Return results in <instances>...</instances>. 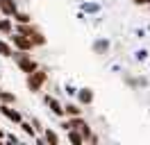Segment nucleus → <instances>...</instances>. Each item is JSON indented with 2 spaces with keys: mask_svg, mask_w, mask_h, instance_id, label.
Wrapping results in <instances>:
<instances>
[{
  "mask_svg": "<svg viewBox=\"0 0 150 145\" xmlns=\"http://www.w3.org/2000/svg\"><path fill=\"white\" fill-rule=\"evenodd\" d=\"M14 32L28 36L30 41L34 43V48H43V45H46V34L34 25V20H32V23H16V25H14Z\"/></svg>",
  "mask_w": 150,
  "mask_h": 145,
  "instance_id": "1",
  "label": "nucleus"
},
{
  "mask_svg": "<svg viewBox=\"0 0 150 145\" xmlns=\"http://www.w3.org/2000/svg\"><path fill=\"white\" fill-rule=\"evenodd\" d=\"M18 127H21V132H23L25 136H30L32 141L37 138V129L32 127V122H30V120H21V122H18Z\"/></svg>",
  "mask_w": 150,
  "mask_h": 145,
  "instance_id": "13",
  "label": "nucleus"
},
{
  "mask_svg": "<svg viewBox=\"0 0 150 145\" xmlns=\"http://www.w3.org/2000/svg\"><path fill=\"white\" fill-rule=\"evenodd\" d=\"M66 136H68V141L75 145H84V134L80 132V129H66Z\"/></svg>",
  "mask_w": 150,
  "mask_h": 145,
  "instance_id": "9",
  "label": "nucleus"
},
{
  "mask_svg": "<svg viewBox=\"0 0 150 145\" xmlns=\"http://www.w3.org/2000/svg\"><path fill=\"white\" fill-rule=\"evenodd\" d=\"M11 20H14V23H32V14H30V11H16V14H14V16H11Z\"/></svg>",
  "mask_w": 150,
  "mask_h": 145,
  "instance_id": "15",
  "label": "nucleus"
},
{
  "mask_svg": "<svg viewBox=\"0 0 150 145\" xmlns=\"http://www.w3.org/2000/svg\"><path fill=\"white\" fill-rule=\"evenodd\" d=\"M46 82H48V68H41V66H39L37 70H32L28 75L25 84H28L30 93H41L43 86H46Z\"/></svg>",
  "mask_w": 150,
  "mask_h": 145,
  "instance_id": "2",
  "label": "nucleus"
},
{
  "mask_svg": "<svg viewBox=\"0 0 150 145\" xmlns=\"http://www.w3.org/2000/svg\"><path fill=\"white\" fill-rule=\"evenodd\" d=\"M73 116H82V107L73 104V102L64 104V118H73Z\"/></svg>",
  "mask_w": 150,
  "mask_h": 145,
  "instance_id": "12",
  "label": "nucleus"
},
{
  "mask_svg": "<svg viewBox=\"0 0 150 145\" xmlns=\"http://www.w3.org/2000/svg\"><path fill=\"white\" fill-rule=\"evenodd\" d=\"M9 43H11L14 50H21V52H32V50H34V43L30 41L28 36L18 34V32H11L9 34Z\"/></svg>",
  "mask_w": 150,
  "mask_h": 145,
  "instance_id": "4",
  "label": "nucleus"
},
{
  "mask_svg": "<svg viewBox=\"0 0 150 145\" xmlns=\"http://www.w3.org/2000/svg\"><path fill=\"white\" fill-rule=\"evenodd\" d=\"M0 104H16V95L11 91L0 89Z\"/></svg>",
  "mask_w": 150,
  "mask_h": 145,
  "instance_id": "14",
  "label": "nucleus"
},
{
  "mask_svg": "<svg viewBox=\"0 0 150 145\" xmlns=\"http://www.w3.org/2000/svg\"><path fill=\"white\" fill-rule=\"evenodd\" d=\"M30 122H32V127H34L37 132H43V125H41V120H39V118H30Z\"/></svg>",
  "mask_w": 150,
  "mask_h": 145,
  "instance_id": "18",
  "label": "nucleus"
},
{
  "mask_svg": "<svg viewBox=\"0 0 150 145\" xmlns=\"http://www.w3.org/2000/svg\"><path fill=\"white\" fill-rule=\"evenodd\" d=\"M93 91L91 89H80L77 91V100H80V104H93Z\"/></svg>",
  "mask_w": 150,
  "mask_h": 145,
  "instance_id": "8",
  "label": "nucleus"
},
{
  "mask_svg": "<svg viewBox=\"0 0 150 145\" xmlns=\"http://www.w3.org/2000/svg\"><path fill=\"white\" fill-rule=\"evenodd\" d=\"M0 113L7 118L9 122H14V125H18L21 120H23V113H21L18 109H14V104H0Z\"/></svg>",
  "mask_w": 150,
  "mask_h": 145,
  "instance_id": "5",
  "label": "nucleus"
},
{
  "mask_svg": "<svg viewBox=\"0 0 150 145\" xmlns=\"http://www.w3.org/2000/svg\"><path fill=\"white\" fill-rule=\"evenodd\" d=\"M11 52H14L11 43H9V41H5V39H0V57H7V59H9Z\"/></svg>",
  "mask_w": 150,
  "mask_h": 145,
  "instance_id": "16",
  "label": "nucleus"
},
{
  "mask_svg": "<svg viewBox=\"0 0 150 145\" xmlns=\"http://www.w3.org/2000/svg\"><path fill=\"white\" fill-rule=\"evenodd\" d=\"M107 48H109V41H96L93 43L96 52H107Z\"/></svg>",
  "mask_w": 150,
  "mask_h": 145,
  "instance_id": "17",
  "label": "nucleus"
},
{
  "mask_svg": "<svg viewBox=\"0 0 150 145\" xmlns=\"http://www.w3.org/2000/svg\"><path fill=\"white\" fill-rule=\"evenodd\" d=\"M43 141L46 143H52V145H57L62 138H59V134H57L52 127H43Z\"/></svg>",
  "mask_w": 150,
  "mask_h": 145,
  "instance_id": "11",
  "label": "nucleus"
},
{
  "mask_svg": "<svg viewBox=\"0 0 150 145\" xmlns=\"http://www.w3.org/2000/svg\"><path fill=\"white\" fill-rule=\"evenodd\" d=\"M9 59H14V61H16V66H18V70H21V72H25V75H30L32 70H37V68H39V63L34 61L32 57H30V52H21V50H14Z\"/></svg>",
  "mask_w": 150,
  "mask_h": 145,
  "instance_id": "3",
  "label": "nucleus"
},
{
  "mask_svg": "<svg viewBox=\"0 0 150 145\" xmlns=\"http://www.w3.org/2000/svg\"><path fill=\"white\" fill-rule=\"evenodd\" d=\"M11 32H14V20L7 18V16H2V18H0V34H2V36H9Z\"/></svg>",
  "mask_w": 150,
  "mask_h": 145,
  "instance_id": "10",
  "label": "nucleus"
},
{
  "mask_svg": "<svg viewBox=\"0 0 150 145\" xmlns=\"http://www.w3.org/2000/svg\"><path fill=\"white\" fill-rule=\"evenodd\" d=\"M132 2H134L137 7H148L150 5V0H132Z\"/></svg>",
  "mask_w": 150,
  "mask_h": 145,
  "instance_id": "19",
  "label": "nucleus"
},
{
  "mask_svg": "<svg viewBox=\"0 0 150 145\" xmlns=\"http://www.w3.org/2000/svg\"><path fill=\"white\" fill-rule=\"evenodd\" d=\"M43 102H46V107L50 109L57 118H64V104H62L55 95H48V93H46V95H43Z\"/></svg>",
  "mask_w": 150,
  "mask_h": 145,
  "instance_id": "6",
  "label": "nucleus"
},
{
  "mask_svg": "<svg viewBox=\"0 0 150 145\" xmlns=\"http://www.w3.org/2000/svg\"><path fill=\"white\" fill-rule=\"evenodd\" d=\"M16 11H18V0H0V14L2 16L11 18Z\"/></svg>",
  "mask_w": 150,
  "mask_h": 145,
  "instance_id": "7",
  "label": "nucleus"
}]
</instances>
